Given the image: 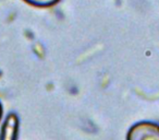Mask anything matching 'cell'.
Masks as SVG:
<instances>
[{"label": "cell", "mask_w": 159, "mask_h": 140, "mask_svg": "<svg viewBox=\"0 0 159 140\" xmlns=\"http://www.w3.org/2000/svg\"><path fill=\"white\" fill-rule=\"evenodd\" d=\"M126 140H159V124L139 122L128 131Z\"/></svg>", "instance_id": "obj_1"}, {"label": "cell", "mask_w": 159, "mask_h": 140, "mask_svg": "<svg viewBox=\"0 0 159 140\" xmlns=\"http://www.w3.org/2000/svg\"><path fill=\"white\" fill-rule=\"evenodd\" d=\"M19 136V118L14 113L6 119L0 133V140H16Z\"/></svg>", "instance_id": "obj_2"}, {"label": "cell", "mask_w": 159, "mask_h": 140, "mask_svg": "<svg viewBox=\"0 0 159 140\" xmlns=\"http://www.w3.org/2000/svg\"><path fill=\"white\" fill-rule=\"evenodd\" d=\"M25 2L38 8H48L52 7L56 3L59 2V0H24Z\"/></svg>", "instance_id": "obj_3"}, {"label": "cell", "mask_w": 159, "mask_h": 140, "mask_svg": "<svg viewBox=\"0 0 159 140\" xmlns=\"http://www.w3.org/2000/svg\"><path fill=\"white\" fill-rule=\"evenodd\" d=\"M2 105H1V103H0V120H1V117H2Z\"/></svg>", "instance_id": "obj_4"}]
</instances>
